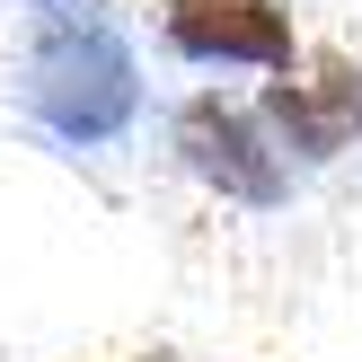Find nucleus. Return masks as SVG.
I'll return each mask as SVG.
<instances>
[{"label": "nucleus", "instance_id": "f257e3e1", "mask_svg": "<svg viewBox=\"0 0 362 362\" xmlns=\"http://www.w3.org/2000/svg\"><path fill=\"white\" fill-rule=\"evenodd\" d=\"M133 53L106 18H62L45 45L27 53V106L53 124L62 141H115L133 124Z\"/></svg>", "mask_w": 362, "mask_h": 362}, {"label": "nucleus", "instance_id": "f03ea898", "mask_svg": "<svg viewBox=\"0 0 362 362\" xmlns=\"http://www.w3.org/2000/svg\"><path fill=\"white\" fill-rule=\"evenodd\" d=\"M177 151H186V168L204 177L212 194H230V204H283V159L265 151V133L239 106L194 98L186 115H177Z\"/></svg>", "mask_w": 362, "mask_h": 362}, {"label": "nucleus", "instance_id": "7ed1b4c3", "mask_svg": "<svg viewBox=\"0 0 362 362\" xmlns=\"http://www.w3.org/2000/svg\"><path fill=\"white\" fill-rule=\"evenodd\" d=\"M168 45L186 62H257L292 71V18L274 0H168Z\"/></svg>", "mask_w": 362, "mask_h": 362}, {"label": "nucleus", "instance_id": "20e7f679", "mask_svg": "<svg viewBox=\"0 0 362 362\" xmlns=\"http://www.w3.org/2000/svg\"><path fill=\"white\" fill-rule=\"evenodd\" d=\"M265 115L283 124V141L310 159H336L362 141V71L354 62H318V80H274Z\"/></svg>", "mask_w": 362, "mask_h": 362}, {"label": "nucleus", "instance_id": "39448f33", "mask_svg": "<svg viewBox=\"0 0 362 362\" xmlns=\"http://www.w3.org/2000/svg\"><path fill=\"white\" fill-rule=\"evenodd\" d=\"M35 9H45V0H35Z\"/></svg>", "mask_w": 362, "mask_h": 362}]
</instances>
